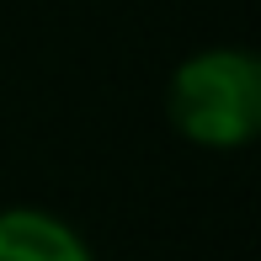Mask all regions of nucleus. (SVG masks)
Segmentation results:
<instances>
[{"label":"nucleus","instance_id":"1","mask_svg":"<svg viewBox=\"0 0 261 261\" xmlns=\"http://www.w3.org/2000/svg\"><path fill=\"white\" fill-rule=\"evenodd\" d=\"M171 123L203 149H240L261 128V64L245 48H203L171 75Z\"/></svg>","mask_w":261,"mask_h":261},{"label":"nucleus","instance_id":"2","mask_svg":"<svg viewBox=\"0 0 261 261\" xmlns=\"http://www.w3.org/2000/svg\"><path fill=\"white\" fill-rule=\"evenodd\" d=\"M0 261H96L86 234L48 208H0Z\"/></svg>","mask_w":261,"mask_h":261}]
</instances>
